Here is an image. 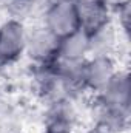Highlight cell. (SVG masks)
Masks as SVG:
<instances>
[{"label": "cell", "instance_id": "1", "mask_svg": "<svg viewBox=\"0 0 131 133\" xmlns=\"http://www.w3.org/2000/svg\"><path fill=\"white\" fill-rule=\"evenodd\" d=\"M59 42L57 36L48 31L43 25L28 30L25 56L34 65H49L59 59Z\"/></svg>", "mask_w": 131, "mask_h": 133}, {"label": "cell", "instance_id": "2", "mask_svg": "<svg viewBox=\"0 0 131 133\" xmlns=\"http://www.w3.org/2000/svg\"><path fill=\"white\" fill-rule=\"evenodd\" d=\"M26 34L23 22L6 19L0 23V65H12L25 56Z\"/></svg>", "mask_w": 131, "mask_h": 133}, {"label": "cell", "instance_id": "3", "mask_svg": "<svg viewBox=\"0 0 131 133\" xmlns=\"http://www.w3.org/2000/svg\"><path fill=\"white\" fill-rule=\"evenodd\" d=\"M42 25L59 39L80 30L74 2H49L43 12Z\"/></svg>", "mask_w": 131, "mask_h": 133}, {"label": "cell", "instance_id": "4", "mask_svg": "<svg viewBox=\"0 0 131 133\" xmlns=\"http://www.w3.org/2000/svg\"><path fill=\"white\" fill-rule=\"evenodd\" d=\"M79 113L72 99H60L46 104L43 113V130L49 133H74Z\"/></svg>", "mask_w": 131, "mask_h": 133}, {"label": "cell", "instance_id": "5", "mask_svg": "<svg viewBox=\"0 0 131 133\" xmlns=\"http://www.w3.org/2000/svg\"><path fill=\"white\" fill-rule=\"evenodd\" d=\"M34 88L39 98L45 104L60 99H71L68 88L59 76L54 64L49 65H34ZM74 101V99H72Z\"/></svg>", "mask_w": 131, "mask_h": 133}, {"label": "cell", "instance_id": "6", "mask_svg": "<svg viewBox=\"0 0 131 133\" xmlns=\"http://www.w3.org/2000/svg\"><path fill=\"white\" fill-rule=\"evenodd\" d=\"M114 56H88L83 64V81L86 91L97 95L117 73Z\"/></svg>", "mask_w": 131, "mask_h": 133}, {"label": "cell", "instance_id": "7", "mask_svg": "<svg viewBox=\"0 0 131 133\" xmlns=\"http://www.w3.org/2000/svg\"><path fill=\"white\" fill-rule=\"evenodd\" d=\"M96 101L105 105H113L119 108H131V82L128 71L117 70V73L110 79V82L96 95Z\"/></svg>", "mask_w": 131, "mask_h": 133}, {"label": "cell", "instance_id": "8", "mask_svg": "<svg viewBox=\"0 0 131 133\" xmlns=\"http://www.w3.org/2000/svg\"><path fill=\"white\" fill-rule=\"evenodd\" d=\"M79 26L86 34L113 22L111 11L99 0H74Z\"/></svg>", "mask_w": 131, "mask_h": 133}, {"label": "cell", "instance_id": "9", "mask_svg": "<svg viewBox=\"0 0 131 133\" xmlns=\"http://www.w3.org/2000/svg\"><path fill=\"white\" fill-rule=\"evenodd\" d=\"M106 133H123L130 127V110L105 105L97 102L96 105V124Z\"/></svg>", "mask_w": 131, "mask_h": 133}, {"label": "cell", "instance_id": "10", "mask_svg": "<svg viewBox=\"0 0 131 133\" xmlns=\"http://www.w3.org/2000/svg\"><path fill=\"white\" fill-rule=\"evenodd\" d=\"M90 56H114L119 45V34L113 22L88 34Z\"/></svg>", "mask_w": 131, "mask_h": 133}, {"label": "cell", "instance_id": "11", "mask_svg": "<svg viewBox=\"0 0 131 133\" xmlns=\"http://www.w3.org/2000/svg\"><path fill=\"white\" fill-rule=\"evenodd\" d=\"M90 56L88 34L82 30L68 34L59 42V57L66 61H85Z\"/></svg>", "mask_w": 131, "mask_h": 133}, {"label": "cell", "instance_id": "12", "mask_svg": "<svg viewBox=\"0 0 131 133\" xmlns=\"http://www.w3.org/2000/svg\"><path fill=\"white\" fill-rule=\"evenodd\" d=\"M37 0H2V8L8 19L23 22L28 20L35 11Z\"/></svg>", "mask_w": 131, "mask_h": 133}, {"label": "cell", "instance_id": "13", "mask_svg": "<svg viewBox=\"0 0 131 133\" xmlns=\"http://www.w3.org/2000/svg\"><path fill=\"white\" fill-rule=\"evenodd\" d=\"M0 133H22L17 111L5 101H0Z\"/></svg>", "mask_w": 131, "mask_h": 133}, {"label": "cell", "instance_id": "14", "mask_svg": "<svg viewBox=\"0 0 131 133\" xmlns=\"http://www.w3.org/2000/svg\"><path fill=\"white\" fill-rule=\"evenodd\" d=\"M99 2H102V3L113 12V11H117L119 8H122L123 5H127L130 0H99Z\"/></svg>", "mask_w": 131, "mask_h": 133}, {"label": "cell", "instance_id": "15", "mask_svg": "<svg viewBox=\"0 0 131 133\" xmlns=\"http://www.w3.org/2000/svg\"><path fill=\"white\" fill-rule=\"evenodd\" d=\"M83 133H106V132H103L102 129H99L97 125H93L91 129H88V130H85Z\"/></svg>", "mask_w": 131, "mask_h": 133}, {"label": "cell", "instance_id": "16", "mask_svg": "<svg viewBox=\"0 0 131 133\" xmlns=\"http://www.w3.org/2000/svg\"><path fill=\"white\" fill-rule=\"evenodd\" d=\"M42 133H49V132H45V130H43V132H42Z\"/></svg>", "mask_w": 131, "mask_h": 133}]
</instances>
